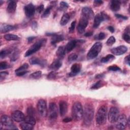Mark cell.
<instances>
[{"label": "cell", "instance_id": "6da1fadb", "mask_svg": "<svg viewBox=\"0 0 130 130\" xmlns=\"http://www.w3.org/2000/svg\"><path fill=\"white\" fill-rule=\"evenodd\" d=\"M94 115V108L90 103H87L83 109V119L85 125L89 126L92 121Z\"/></svg>", "mask_w": 130, "mask_h": 130}, {"label": "cell", "instance_id": "7a4b0ae2", "mask_svg": "<svg viewBox=\"0 0 130 130\" xmlns=\"http://www.w3.org/2000/svg\"><path fill=\"white\" fill-rule=\"evenodd\" d=\"M107 111L108 108L106 106L103 105L100 107L95 116V120L97 124L102 125L106 123L107 120Z\"/></svg>", "mask_w": 130, "mask_h": 130}, {"label": "cell", "instance_id": "3957f363", "mask_svg": "<svg viewBox=\"0 0 130 130\" xmlns=\"http://www.w3.org/2000/svg\"><path fill=\"white\" fill-rule=\"evenodd\" d=\"M72 116L75 120H80L83 118V108L82 104L79 102H75L72 107Z\"/></svg>", "mask_w": 130, "mask_h": 130}, {"label": "cell", "instance_id": "277c9868", "mask_svg": "<svg viewBox=\"0 0 130 130\" xmlns=\"http://www.w3.org/2000/svg\"><path fill=\"white\" fill-rule=\"evenodd\" d=\"M103 45L102 43L97 42L95 43L91 47L87 54V59L91 60L95 58L101 52Z\"/></svg>", "mask_w": 130, "mask_h": 130}, {"label": "cell", "instance_id": "5b68a950", "mask_svg": "<svg viewBox=\"0 0 130 130\" xmlns=\"http://www.w3.org/2000/svg\"><path fill=\"white\" fill-rule=\"evenodd\" d=\"M46 42V39L45 38L41 39L36 42L26 52L25 56L27 57L38 51Z\"/></svg>", "mask_w": 130, "mask_h": 130}, {"label": "cell", "instance_id": "8992f818", "mask_svg": "<svg viewBox=\"0 0 130 130\" xmlns=\"http://www.w3.org/2000/svg\"><path fill=\"white\" fill-rule=\"evenodd\" d=\"M12 117L6 115H3L1 118V123L3 126L7 127V129H17L15 126Z\"/></svg>", "mask_w": 130, "mask_h": 130}, {"label": "cell", "instance_id": "52a82bcc", "mask_svg": "<svg viewBox=\"0 0 130 130\" xmlns=\"http://www.w3.org/2000/svg\"><path fill=\"white\" fill-rule=\"evenodd\" d=\"M37 110L39 114L42 117H45L47 115L48 111L47 104L44 100H40L37 104Z\"/></svg>", "mask_w": 130, "mask_h": 130}, {"label": "cell", "instance_id": "ba28073f", "mask_svg": "<svg viewBox=\"0 0 130 130\" xmlns=\"http://www.w3.org/2000/svg\"><path fill=\"white\" fill-rule=\"evenodd\" d=\"M115 123V127L117 129L120 130H123L125 129L127 123V119L126 115L123 114L119 115L118 119Z\"/></svg>", "mask_w": 130, "mask_h": 130}, {"label": "cell", "instance_id": "9c48e42d", "mask_svg": "<svg viewBox=\"0 0 130 130\" xmlns=\"http://www.w3.org/2000/svg\"><path fill=\"white\" fill-rule=\"evenodd\" d=\"M48 117L51 120H55L58 116V108L54 103H51L49 105Z\"/></svg>", "mask_w": 130, "mask_h": 130}, {"label": "cell", "instance_id": "30bf717a", "mask_svg": "<svg viewBox=\"0 0 130 130\" xmlns=\"http://www.w3.org/2000/svg\"><path fill=\"white\" fill-rule=\"evenodd\" d=\"M119 116V111L115 107H112L109 112L108 116V120L111 123H115Z\"/></svg>", "mask_w": 130, "mask_h": 130}, {"label": "cell", "instance_id": "8fae6325", "mask_svg": "<svg viewBox=\"0 0 130 130\" xmlns=\"http://www.w3.org/2000/svg\"><path fill=\"white\" fill-rule=\"evenodd\" d=\"M109 19V16L104 12H101L98 14L95 17L94 19V23H93V27L97 28L99 26L101 23L103 21L107 20Z\"/></svg>", "mask_w": 130, "mask_h": 130}, {"label": "cell", "instance_id": "7c38bea8", "mask_svg": "<svg viewBox=\"0 0 130 130\" xmlns=\"http://www.w3.org/2000/svg\"><path fill=\"white\" fill-rule=\"evenodd\" d=\"M88 24V19L82 15L81 17L78 25L77 26V30L78 32L80 34H82L84 32L85 29L87 27Z\"/></svg>", "mask_w": 130, "mask_h": 130}, {"label": "cell", "instance_id": "4fadbf2b", "mask_svg": "<svg viewBox=\"0 0 130 130\" xmlns=\"http://www.w3.org/2000/svg\"><path fill=\"white\" fill-rule=\"evenodd\" d=\"M11 117L13 120L16 122H21L24 120L25 116L20 111L16 110L13 111L11 114Z\"/></svg>", "mask_w": 130, "mask_h": 130}, {"label": "cell", "instance_id": "5bb4252c", "mask_svg": "<svg viewBox=\"0 0 130 130\" xmlns=\"http://www.w3.org/2000/svg\"><path fill=\"white\" fill-rule=\"evenodd\" d=\"M24 12L25 15L28 17L30 18L32 17L35 13V7L32 4H28L26 5L24 8Z\"/></svg>", "mask_w": 130, "mask_h": 130}, {"label": "cell", "instance_id": "9a60e30c", "mask_svg": "<svg viewBox=\"0 0 130 130\" xmlns=\"http://www.w3.org/2000/svg\"><path fill=\"white\" fill-rule=\"evenodd\" d=\"M127 51V48L123 45L119 46L112 48L111 50V52L112 54L115 55H120L123 54Z\"/></svg>", "mask_w": 130, "mask_h": 130}, {"label": "cell", "instance_id": "2e32d148", "mask_svg": "<svg viewBox=\"0 0 130 130\" xmlns=\"http://www.w3.org/2000/svg\"><path fill=\"white\" fill-rule=\"evenodd\" d=\"M82 15L87 18L88 20L92 19L94 16V13L90 8L86 7L82 10Z\"/></svg>", "mask_w": 130, "mask_h": 130}, {"label": "cell", "instance_id": "e0dca14e", "mask_svg": "<svg viewBox=\"0 0 130 130\" xmlns=\"http://www.w3.org/2000/svg\"><path fill=\"white\" fill-rule=\"evenodd\" d=\"M59 111L61 116H64L68 111V104L65 101H60L59 103Z\"/></svg>", "mask_w": 130, "mask_h": 130}, {"label": "cell", "instance_id": "ac0fdd59", "mask_svg": "<svg viewBox=\"0 0 130 130\" xmlns=\"http://www.w3.org/2000/svg\"><path fill=\"white\" fill-rule=\"evenodd\" d=\"M29 62L31 64H39L41 66H45L47 63L46 60L40 59L36 57H31L29 59Z\"/></svg>", "mask_w": 130, "mask_h": 130}, {"label": "cell", "instance_id": "d6986e66", "mask_svg": "<svg viewBox=\"0 0 130 130\" xmlns=\"http://www.w3.org/2000/svg\"><path fill=\"white\" fill-rule=\"evenodd\" d=\"M61 66L62 62L61 61V59L57 58L52 62V63L50 64L49 68L53 71H57L61 67Z\"/></svg>", "mask_w": 130, "mask_h": 130}, {"label": "cell", "instance_id": "ffe728a7", "mask_svg": "<svg viewBox=\"0 0 130 130\" xmlns=\"http://www.w3.org/2000/svg\"><path fill=\"white\" fill-rule=\"evenodd\" d=\"M81 70L80 65L78 63H74L71 68V72L69 74L70 76H73L77 74Z\"/></svg>", "mask_w": 130, "mask_h": 130}, {"label": "cell", "instance_id": "44dd1931", "mask_svg": "<svg viewBox=\"0 0 130 130\" xmlns=\"http://www.w3.org/2000/svg\"><path fill=\"white\" fill-rule=\"evenodd\" d=\"M77 42L78 40H71L64 47L66 52H69L71 51L76 47Z\"/></svg>", "mask_w": 130, "mask_h": 130}, {"label": "cell", "instance_id": "7402d4cb", "mask_svg": "<svg viewBox=\"0 0 130 130\" xmlns=\"http://www.w3.org/2000/svg\"><path fill=\"white\" fill-rule=\"evenodd\" d=\"M63 40H64V37L62 35H56L55 34L54 35L52 36L51 43L52 45H55L59 42L62 41Z\"/></svg>", "mask_w": 130, "mask_h": 130}, {"label": "cell", "instance_id": "603a6c76", "mask_svg": "<svg viewBox=\"0 0 130 130\" xmlns=\"http://www.w3.org/2000/svg\"><path fill=\"white\" fill-rule=\"evenodd\" d=\"M17 7L16 3L15 1H11L7 7V11L8 13H13L15 12Z\"/></svg>", "mask_w": 130, "mask_h": 130}, {"label": "cell", "instance_id": "cb8c5ba5", "mask_svg": "<svg viewBox=\"0 0 130 130\" xmlns=\"http://www.w3.org/2000/svg\"><path fill=\"white\" fill-rule=\"evenodd\" d=\"M120 5L121 3L119 1H112L110 5V8L113 11H118L120 8Z\"/></svg>", "mask_w": 130, "mask_h": 130}, {"label": "cell", "instance_id": "d4e9b609", "mask_svg": "<svg viewBox=\"0 0 130 130\" xmlns=\"http://www.w3.org/2000/svg\"><path fill=\"white\" fill-rule=\"evenodd\" d=\"M66 51L65 50V47L64 46H59L56 52V54L58 57V58L61 59L63 58L66 55Z\"/></svg>", "mask_w": 130, "mask_h": 130}, {"label": "cell", "instance_id": "484cf974", "mask_svg": "<svg viewBox=\"0 0 130 130\" xmlns=\"http://www.w3.org/2000/svg\"><path fill=\"white\" fill-rule=\"evenodd\" d=\"M15 29V26L9 24H4L1 26V33H5Z\"/></svg>", "mask_w": 130, "mask_h": 130}, {"label": "cell", "instance_id": "4316f807", "mask_svg": "<svg viewBox=\"0 0 130 130\" xmlns=\"http://www.w3.org/2000/svg\"><path fill=\"white\" fill-rule=\"evenodd\" d=\"M20 127L22 129L24 130H31L34 128V125L29 124L24 121H21L20 124Z\"/></svg>", "mask_w": 130, "mask_h": 130}, {"label": "cell", "instance_id": "83f0119b", "mask_svg": "<svg viewBox=\"0 0 130 130\" xmlns=\"http://www.w3.org/2000/svg\"><path fill=\"white\" fill-rule=\"evenodd\" d=\"M69 20H70V15L68 13L64 14L60 19V25L62 26H64L66 25L69 22Z\"/></svg>", "mask_w": 130, "mask_h": 130}, {"label": "cell", "instance_id": "f1b7e54d", "mask_svg": "<svg viewBox=\"0 0 130 130\" xmlns=\"http://www.w3.org/2000/svg\"><path fill=\"white\" fill-rule=\"evenodd\" d=\"M19 56V52L18 49H15L13 51H12L11 56H10V60L11 61H16Z\"/></svg>", "mask_w": 130, "mask_h": 130}, {"label": "cell", "instance_id": "f546056e", "mask_svg": "<svg viewBox=\"0 0 130 130\" xmlns=\"http://www.w3.org/2000/svg\"><path fill=\"white\" fill-rule=\"evenodd\" d=\"M28 68V64L27 63H24L21 66L19 67L18 69H17L15 72V73H22V72H28V71H27V69Z\"/></svg>", "mask_w": 130, "mask_h": 130}, {"label": "cell", "instance_id": "4dcf8cb0", "mask_svg": "<svg viewBox=\"0 0 130 130\" xmlns=\"http://www.w3.org/2000/svg\"><path fill=\"white\" fill-rule=\"evenodd\" d=\"M12 50L10 49H4L0 52V57L1 58H4L8 55L11 54Z\"/></svg>", "mask_w": 130, "mask_h": 130}, {"label": "cell", "instance_id": "1f68e13d", "mask_svg": "<svg viewBox=\"0 0 130 130\" xmlns=\"http://www.w3.org/2000/svg\"><path fill=\"white\" fill-rule=\"evenodd\" d=\"M114 59H115V57L114 55L112 54H108L106 56L103 57L101 59V61L102 63H108L112 61Z\"/></svg>", "mask_w": 130, "mask_h": 130}, {"label": "cell", "instance_id": "d6a6232c", "mask_svg": "<svg viewBox=\"0 0 130 130\" xmlns=\"http://www.w3.org/2000/svg\"><path fill=\"white\" fill-rule=\"evenodd\" d=\"M23 121H24L25 122H26L29 124L32 125H35L36 123V119H35L34 117H32V116H31L29 115L25 116V118H24V119Z\"/></svg>", "mask_w": 130, "mask_h": 130}, {"label": "cell", "instance_id": "836d02e7", "mask_svg": "<svg viewBox=\"0 0 130 130\" xmlns=\"http://www.w3.org/2000/svg\"><path fill=\"white\" fill-rule=\"evenodd\" d=\"M4 38L7 41H16L19 40V39L18 36L13 34H7L4 36Z\"/></svg>", "mask_w": 130, "mask_h": 130}, {"label": "cell", "instance_id": "e575fe53", "mask_svg": "<svg viewBox=\"0 0 130 130\" xmlns=\"http://www.w3.org/2000/svg\"><path fill=\"white\" fill-rule=\"evenodd\" d=\"M105 85V83L103 81H101L100 80L99 81H98L97 82H96L95 83H94V84H93L92 85V86L91 87V89H99V88L102 87L103 86H104Z\"/></svg>", "mask_w": 130, "mask_h": 130}, {"label": "cell", "instance_id": "d590c367", "mask_svg": "<svg viewBox=\"0 0 130 130\" xmlns=\"http://www.w3.org/2000/svg\"><path fill=\"white\" fill-rule=\"evenodd\" d=\"M129 28L127 27L126 28V32H125L122 36V38L123 40L125 42H126L127 43H130V37H129Z\"/></svg>", "mask_w": 130, "mask_h": 130}, {"label": "cell", "instance_id": "8d00e7d4", "mask_svg": "<svg viewBox=\"0 0 130 130\" xmlns=\"http://www.w3.org/2000/svg\"><path fill=\"white\" fill-rule=\"evenodd\" d=\"M42 76V72L40 71L35 72L32 74H31L29 75V77L31 79H38L41 78Z\"/></svg>", "mask_w": 130, "mask_h": 130}, {"label": "cell", "instance_id": "74e56055", "mask_svg": "<svg viewBox=\"0 0 130 130\" xmlns=\"http://www.w3.org/2000/svg\"><path fill=\"white\" fill-rule=\"evenodd\" d=\"M52 7V6H50L45 9V10L44 11V12L42 15V18H46L50 15Z\"/></svg>", "mask_w": 130, "mask_h": 130}, {"label": "cell", "instance_id": "f35d334b", "mask_svg": "<svg viewBox=\"0 0 130 130\" xmlns=\"http://www.w3.org/2000/svg\"><path fill=\"white\" fill-rule=\"evenodd\" d=\"M27 113L28 115L34 117L36 115V110L34 109V108H33L31 106H30L28 107L27 109Z\"/></svg>", "mask_w": 130, "mask_h": 130}, {"label": "cell", "instance_id": "ab89813d", "mask_svg": "<svg viewBox=\"0 0 130 130\" xmlns=\"http://www.w3.org/2000/svg\"><path fill=\"white\" fill-rule=\"evenodd\" d=\"M78 58V55L76 53H72L69 55L68 56V61L70 62H72L75 60H76Z\"/></svg>", "mask_w": 130, "mask_h": 130}, {"label": "cell", "instance_id": "60d3db41", "mask_svg": "<svg viewBox=\"0 0 130 130\" xmlns=\"http://www.w3.org/2000/svg\"><path fill=\"white\" fill-rule=\"evenodd\" d=\"M116 39L113 36H111L107 41L106 44L108 46H112L113 44L115 43Z\"/></svg>", "mask_w": 130, "mask_h": 130}, {"label": "cell", "instance_id": "b9f144b4", "mask_svg": "<svg viewBox=\"0 0 130 130\" xmlns=\"http://www.w3.org/2000/svg\"><path fill=\"white\" fill-rule=\"evenodd\" d=\"M9 67V64L6 61H2L0 62V69L5 70Z\"/></svg>", "mask_w": 130, "mask_h": 130}, {"label": "cell", "instance_id": "7bdbcfd3", "mask_svg": "<svg viewBox=\"0 0 130 130\" xmlns=\"http://www.w3.org/2000/svg\"><path fill=\"white\" fill-rule=\"evenodd\" d=\"M56 77V73L54 71H52L47 75V79L49 80L54 79Z\"/></svg>", "mask_w": 130, "mask_h": 130}, {"label": "cell", "instance_id": "ee69618b", "mask_svg": "<svg viewBox=\"0 0 130 130\" xmlns=\"http://www.w3.org/2000/svg\"><path fill=\"white\" fill-rule=\"evenodd\" d=\"M108 70L109 71H117L120 70V69L119 67L117 66L116 65H113L109 67L108 68Z\"/></svg>", "mask_w": 130, "mask_h": 130}, {"label": "cell", "instance_id": "f6af8a7d", "mask_svg": "<svg viewBox=\"0 0 130 130\" xmlns=\"http://www.w3.org/2000/svg\"><path fill=\"white\" fill-rule=\"evenodd\" d=\"M60 9L61 10H65L69 7V5L66 2H61L60 3Z\"/></svg>", "mask_w": 130, "mask_h": 130}, {"label": "cell", "instance_id": "bcb514c9", "mask_svg": "<svg viewBox=\"0 0 130 130\" xmlns=\"http://www.w3.org/2000/svg\"><path fill=\"white\" fill-rule=\"evenodd\" d=\"M75 25H76V21H74L72 22L70 27L69 28V32L70 33H73L74 32Z\"/></svg>", "mask_w": 130, "mask_h": 130}, {"label": "cell", "instance_id": "7dc6e473", "mask_svg": "<svg viewBox=\"0 0 130 130\" xmlns=\"http://www.w3.org/2000/svg\"><path fill=\"white\" fill-rule=\"evenodd\" d=\"M105 37H106V35H105V33H104L103 32H101L98 35L97 39L99 40H102L104 39L105 38Z\"/></svg>", "mask_w": 130, "mask_h": 130}, {"label": "cell", "instance_id": "c3c4849f", "mask_svg": "<svg viewBox=\"0 0 130 130\" xmlns=\"http://www.w3.org/2000/svg\"><path fill=\"white\" fill-rule=\"evenodd\" d=\"M103 4V2L102 1L100 0H95L93 2V5L95 7H99L101 5H102Z\"/></svg>", "mask_w": 130, "mask_h": 130}, {"label": "cell", "instance_id": "681fc988", "mask_svg": "<svg viewBox=\"0 0 130 130\" xmlns=\"http://www.w3.org/2000/svg\"><path fill=\"white\" fill-rule=\"evenodd\" d=\"M44 10V5L41 4L40 5H39L37 8V11L39 13H41Z\"/></svg>", "mask_w": 130, "mask_h": 130}, {"label": "cell", "instance_id": "f907efd6", "mask_svg": "<svg viewBox=\"0 0 130 130\" xmlns=\"http://www.w3.org/2000/svg\"><path fill=\"white\" fill-rule=\"evenodd\" d=\"M1 74V81H2L3 79H4V77H5L6 76L8 75V73L7 72H2L0 73Z\"/></svg>", "mask_w": 130, "mask_h": 130}, {"label": "cell", "instance_id": "816d5d0a", "mask_svg": "<svg viewBox=\"0 0 130 130\" xmlns=\"http://www.w3.org/2000/svg\"><path fill=\"white\" fill-rule=\"evenodd\" d=\"M115 16L117 18L122 19H123V20L127 19V17L125 16H123V15H120V14H115Z\"/></svg>", "mask_w": 130, "mask_h": 130}, {"label": "cell", "instance_id": "f5cc1de1", "mask_svg": "<svg viewBox=\"0 0 130 130\" xmlns=\"http://www.w3.org/2000/svg\"><path fill=\"white\" fill-rule=\"evenodd\" d=\"M72 120V119L70 117H66L64 118L63 120H62V121L63 122H66V123H67V122H70Z\"/></svg>", "mask_w": 130, "mask_h": 130}, {"label": "cell", "instance_id": "db71d44e", "mask_svg": "<svg viewBox=\"0 0 130 130\" xmlns=\"http://www.w3.org/2000/svg\"><path fill=\"white\" fill-rule=\"evenodd\" d=\"M125 63H126L128 66H129V55H127L124 59Z\"/></svg>", "mask_w": 130, "mask_h": 130}, {"label": "cell", "instance_id": "11a10c76", "mask_svg": "<svg viewBox=\"0 0 130 130\" xmlns=\"http://www.w3.org/2000/svg\"><path fill=\"white\" fill-rule=\"evenodd\" d=\"M104 77V74H99L95 76V78L96 79H101V78H103Z\"/></svg>", "mask_w": 130, "mask_h": 130}, {"label": "cell", "instance_id": "9f6ffc18", "mask_svg": "<svg viewBox=\"0 0 130 130\" xmlns=\"http://www.w3.org/2000/svg\"><path fill=\"white\" fill-rule=\"evenodd\" d=\"M107 28H108V29L110 32H111L112 33H113V32H114V31H115V29H114V27H112V26H108V27H107Z\"/></svg>", "mask_w": 130, "mask_h": 130}, {"label": "cell", "instance_id": "6f0895ef", "mask_svg": "<svg viewBox=\"0 0 130 130\" xmlns=\"http://www.w3.org/2000/svg\"><path fill=\"white\" fill-rule=\"evenodd\" d=\"M92 35V32L91 31L87 32L84 34V36L86 37H90V36H91Z\"/></svg>", "mask_w": 130, "mask_h": 130}, {"label": "cell", "instance_id": "680465c9", "mask_svg": "<svg viewBox=\"0 0 130 130\" xmlns=\"http://www.w3.org/2000/svg\"><path fill=\"white\" fill-rule=\"evenodd\" d=\"M35 38V37H30L28 38H27L28 42H31Z\"/></svg>", "mask_w": 130, "mask_h": 130}, {"label": "cell", "instance_id": "91938a15", "mask_svg": "<svg viewBox=\"0 0 130 130\" xmlns=\"http://www.w3.org/2000/svg\"><path fill=\"white\" fill-rule=\"evenodd\" d=\"M2 3H3V1H0V4L2 5Z\"/></svg>", "mask_w": 130, "mask_h": 130}]
</instances>
